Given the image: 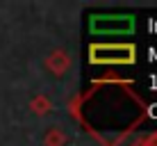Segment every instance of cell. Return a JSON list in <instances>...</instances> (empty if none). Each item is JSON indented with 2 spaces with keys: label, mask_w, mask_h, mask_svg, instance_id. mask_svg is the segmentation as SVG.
Listing matches in <instances>:
<instances>
[{
  "label": "cell",
  "mask_w": 157,
  "mask_h": 146,
  "mask_svg": "<svg viewBox=\"0 0 157 146\" xmlns=\"http://www.w3.org/2000/svg\"><path fill=\"white\" fill-rule=\"evenodd\" d=\"M112 21H107V16H96V23H105V28H96L98 32H130L132 30V18H128V16H109Z\"/></svg>",
  "instance_id": "obj_1"
}]
</instances>
